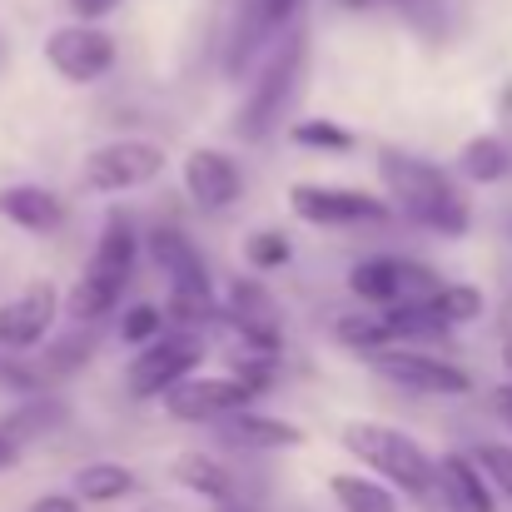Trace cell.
I'll return each mask as SVG.
<instances>
[{"label":"cell","mask_w":512,"mask_h":512,"mask_svg":"<svg viewBox=\"0 0 512 512\" xmlns=\"http://www.w3.org/2000/svg\"><path fill=\"white\" fill-rule=\"evenodd\" d=\"M378 179L388 189L393 214L413 219L418 229L443 234V239H463L473 229V204L443 165L388 145V150H378Z\"/></svg>","instance_id":"obj_1"},{"label":"cell","mask_w":512,"mask_h":512,"mask_svg":"<svg viewBox=\"0 0 512 512\" xmlns=\"http://www.w3.org/2000/svg\"><path fill=\"white\" fill-rule=\"evenodd\" d=\"M343 448L368 463L383 483L403 488L408 498H438V458H428V448L388 423H348L343 428Z\"/></svg>","instance_id":"obj_2"},{"label":"cell","mask_w":512,"mask_h":512,"mask_svg":"<svg viewBox=\"0 0 512 512\" xmlns=\"http://www.w3.org/2000/svg\"><path fill=\"white\" fill-rule=\"evenodd\" d=\"M135 229L120 219V214H110L105 219V229H100V244H95V254H90V264H85V274L75 279V289H70V299H65V309H70V319H80V324H95V319H105L115 304H120V294H125V284H130V269H135Z\"/></svg>","instance_id":"obj_3"},{"label":"cell","mask_w":512,"mask_h":512,"mask_svg":"<svg viewBox=\"0 0 512 512\" xmlns=\"http://www.w3.org/2000/svg\"><path fill=\"white\" fill-rule=\"evenodd\" d=\"M150 259L160 264L165 284H170V319L179 329H194V324H209L219 309H214V284H209V269L199 259V249L189 244V234L179 229H155L150 234Z\"/></svg>","instance_id":"obj_4"},{"label":"cell","mask_w":512,"mask_h":512,"mask_svg":"<svg viewBox=\"0 0 512 512\" xmlns=\"http://www.w3.org/2000/svg\"><path fill=\"white\" fill-rule=\"evenodd\" d=\"M348 289H353V299H363L373 309H393V304H428L443 289V279L428 264L373 254V259H358L348 269Z\"/></svg>","instance_id":"obj_5"},{"label":"cell","mask_w":512,"mask_h":512,"mask_svg":"<svg viewBox=\"0 0 512 512\" xmlns=\"http://www.w3.org/2000/svg\"><path fill=\"white\" fill-rule=\"evenodd\" d=\"M299 80H304V35L294 30V35L274 50V60L264 65V75H259L254 95L244 100L239 135H244V140H269V135H274V125H279V115L289 110V100H294Z\"/></svg>","instance_id":"obj_6"},{"label":"cell","mask_w":512,"mask_h":512,"mask_svg":"<svg viewBox=\"0 0 512 512\" xmlns=\"http://www.w3.org/2000/svg\"><path fill=\"white\" fill-rule=\"evenodd\" d=\"M204 363V343L194 339L189 329L174 334H155L150 343H140V353L125 368V388L130 398H165L179 378H189Z\"/></svg>","instance_id":"obj_7"},{"label":"cell","mask_w":512,"mask_h":512,"mask_svg":"<svg viewBox=\"0 0 512 512\" xmlns=\"http://www.w3.org/2000/svg\"><path fill=\"white\" fill-rule=\"evenodd\" d=\"M264 373H219V378H179L165 393V413L179 423H214L234 408H249L264 393Z\"/></svg>","instance_id":"obj_8"},{"label":"cell","mask_w":512,"mask_h":512,"mask_svg":"<svg viewBox=\"0 0 512 512\" xmlns=\"http://www.w3.org/2000/svg\"><path fill=\"white\" fill-rule=\"evenodd\" d=\"M368 368L378 378H388V383H398L408 393H428V398H468L473 393V373L468 368H458V363H448L438 353H423V348H403V343L373 353Z\"/></svg>","instance_id":"obj_9"},{"label":"cell","mask_w":512,"mask_h":512,"mask_svg":"<svg viewBox=\"0 0 512 512\" xmlns=\"http://www.w3.org/2000/svg\"><path fill=\"white\" fill-rule=\"evenodd\" d=\"M289 209L304 224L319 229H358V224H388L393 204L363 189H334V184H294L289 189Z\"/></svg>","instance_id":"obj_10"},{"label":"cell","mask_w":512,"mask_h":512,"mask_svg":"<svg viewBox=\"0 0 512 512\" xmlns=\"http://www.w3.org/2000/svg\"><path fill=\"white\" fill-rule=\"evenodd\" d=\"M115 40L100 30V25H60L50 40H45V60L60 80L70 85H95L115 70Z\"/></svg>","instance_id":"obj_11"},{"label":"cell","mask_w":512,"mask_h":512,"mask_svg":"<svg viewBox=\"0 0 512 512\" xmlns=\"http://www.w3.org/2000/svg\"><path fill=\"white\" fill-rule=\"evenodd\" d=\"M160 174H165V150L150 145V140H110V145L85 155V184L100 189V194L140 189Z\"/></svg>","instance_id":"obj_12"},{"label":"cell","mask_w":512,"mask_h":512,"mask_svg":"<svg viewBox=\"0 0 512 512\" xmlns=\"http://www.w3.org/2000/svg\"><path fill=\"white\" fill-rule=\"evenodd\" d=\"M55 309H60V294L50 284H30L20 289L10 304H0V348L5 353H25L50 334L55 324Z\"/></svg>","instance_id":"obj_13"},{"label":"cell","mask_w":512,"mask_h":512,"mask_svg":"<svg viewBox=\"0 0 512 512\" xmlns=\"http://www.w3.org/2000/svg\"><path fill=\"white\" fill-rule=\"evenodd\" d=\"M184 189H189V199H194L204 214H219V209L239 204L244 174H239V165H234L224 150H194V155L184 160Z\"/></svg>","instance_id":"obj_14"},{"label":"cell","mask_w":512,"mask_h":512,"mask_svg":"<svg viewBox=\"0 0 512 512\" xmlns=\"http://www.w3.org/2000/svg\"><path fill=\"white\" fill-rule=\"evenodd\" d=\"M214 433L239 453H284V448L304 443L299 423H284V418H269V413H254V408H234V413L214 418Z\"/></svg>","instance_id":"obj_15"},{"label":"cell","mask_w":512,"mask_h":512,"mask_svg":"<svg viewBox=\"0 0 512 512\" xmlns=\"http://www.w3.org/2000/svg\"><path fill=\"white\" fill-rule=\"evenodd\" d=\"M438 498L448 503V512H498L483 463L468 458V453H443L438 458Z\"/></svg>","instance_id":"obj_16"},{"label":"cell","mask_w":512,"mask_h":512,"mask_svg":"<svg viewBox=\"0 0 512 512\" xmlns=\"http://www.w3.org/2000/svg\"><path fill=\"white\" fill-rule=\"evenodd\" d=\"M229 329L239 334L244 343H254V348H264V353H274L279 348V309H274V299L259 289V284H234L229 289Z\"/></svg>","instance_id":"obj_17"},{"label":"cell","mask_w":512,"mask_h":512,"mask_svg":"<svg viewBox=\"0 0 512 512\" xmlns=\"http://www.w3.org/2000/svg\"><path fill=\"white\" fill-rule=\"evenodd\" d=\"M0 214L10 224H20L25 234H55L65 224V204L45 184H10V189H0Z\"/></svg>","instance_id":"obj_18"},{"label":"cell","mask_w":512,"mask_h":512,"mask_svg":"<svg viewBox=\"0 0 512 512\" xmlns=\"http://www.w3.org/2000/svg\"><path fill=\"white\" fill-rule=\"evenodd\" d=\"M334 339L348 348V353H363V358H373V353H383V348H393L398 343V329L388 324V314L383 309H358V314H343L339 324H334Z\"/></svg>","instance_id":"obj_19"},{"label":"cell","mask_w":512,"mask_h":512,"mask_svg":"<svg viewBox=\"0 0 512 512\" xmlns=\"http://www.w3.org/2000/svg\"><path fill=\"white\" fill-rule=\"evenodd\" d=\"M458 174H463L468 184H498V179H508L512 174L508 140H498V135H473V140L463 145V155H458Z\"/></svg>","instance_id":"obj_20"},{"label":"cell","mask_w":512,"mask_h":512,"mask_svg":"<svg viewBox=\"0 0 512 512\" xmlns=\"http://www.w3.org/2000/svg\"><path fill=\"white\" fill-rule=\"evenodd\" d=\"M329 493L343 512H398V498L378 478H363V473H334Z\"/></svg>","instance_id":"obj_21"},{"label":"cell","mask_w":512,"mask_h":512,"mask_svg":"<svg viewBox=\"0 0 512 512\" xmlns=\"http://www.w3.org/2000/svg\"><path fill=\"white\" fill-rule=\"evenodd\" d=\"M174 483H179V488H189V493H199L204 503H224V498H234L229 473H224L219 463L199 458V453H184V458L174 463Z\"/></svg>","instance_id":"obj_22"},{"label":"cell","mask_w":512,"mask_h":512,"mask_svg":"<svg viewBox=\"0 0 512 512\" xmlns=\"http://www.w3.org/2000/svg\"><path fill=\"white\" fill-rule=\"evenodd\" d=\"M75 488L85 503H120L125 493H135V473L120 463H85L75 473Z\"/></svg>","instance_id":"obj_23"},{"label":"cell","mask_w":512,"mask_h":512,"mask_svg":"<svg viewBox=\"0 0 512 512\" xmlns=\"http://www.w3.org/2000/svg\"><path fill=\"white\" fill-rule=\"evenodd\" d=\"M428 304H433V309H438L453 329H458V324L483 319V304H488V299H483V289H473V284H443Z\"/></svg>","instance_id":"obj_24"},{"label":"cell","mask_w":512,"mask_h":512,"mask_svg":"<svg viewBox=\"0 0 512 512\" xmlns=\"http://www.w3.org/2000/svg\"><path fill=\"white\" fill-rule=\"evenodd\" d=\"M289 140L304 145V150H324V155H348L353 150V135L343 125H334V120H299L289 130Z\"/></svg>","instance_id":"obj_25"},{"label":"cell","mask_w":512,"mask_h":512,"mask_svg":"<svg viewBox=\"0 0 512 512\" xmlns=\"http://www.w3.org/2000/svg\"><path fill=\"white\" fill-rule=\"evenodd\" d=\"M299 5H304V0H254V5H249V35H244L239 45L249 50L259 35H274V30H284V25L299 15Z\"/></svg>","instance_id":"obj_26"},{"label":"cell","mask_w":512,"mask_h":512,"mask_svg":"<svg viewBox=\"0 0 512 512\" xmlns=\"http://www.w3.org/2000/svg\"><path fill=\"white\" fill-rule=\"evenodd\" d=\"M403 10V20L423 35V40H443L448 30V0H393Z\"/></svg>","instance_id":"obj_27"},{"label":"cell","mask_w":512,"mask_h":512,"mask_svg":"<svg viewBox=\"0 0 512 512\" xmlns=\"http://www.w3.org/2000/svg\"><path fill=\"white\" fill-rule=\"evenodd\" d=\"M244 254H249V264H259V269H279V264H289L294 244H289L279 229H259V234L244 244Z\"/></svg>","instance_id":"obj_28"},{"label":"cell","mask_w":512,"mask_h":512,"mask_svg":"<svg viewBox=\"0 0 512 512\" xmlns=\"http://www.w3.org/2000/svg\"><path fill=\"white\" fill-rule=\"evenodd\" d=\"M155 334H165V314L155 304H135L125 314V324H120V339L125 343H150Z\"/></svg>","instance_id":"obj_29"},{"label":"cell","mask_w":512,"mask_h":512,"mask_svg":"<svg viewBox=\"0 0 512 512\" xmlns=\"http://www.w3.org/2000/svg\"><path fill=\"white\" fill-rule=\"evenodd\" d=\"M473 458L483 463L488 483H498V488H503V493L512 498V448H508V443H483Z\"/></svg>","instance_id":"obj_30"},{"label":"cell","mask_w":512,"mask_h":512,"mask_svg":"<svg viewBox=\"0 0 512 512\" xmlns=\"http://www.w3.org/2000/svg\"><path fill=\"white\" fill-rule=\"evenodd\" d=\"M90 358V334L80 339V334H70V339H60L55 348H45V373H70L75 363H85Z\"/></svg>","instance_id":"obj_31"},{"label":"cell","mask_w":512,"mask_h":512,"mask_svg":"<svg viewBox=\"0 0 512 512\" xmlns=\"http://www.w3.org/2000/svg\"><path fill=\"white\" fill-rule=\"evenodd\" d=\"M20 448H25V428L15 418H0V473L20 463Z\"/></svg>","instance_id":"obj_32"},{"label":"cell","mask_w":512,"mask_h":512,"mask_svg":"<svg viewBox=\"0 0 512 512\" xmlns=\"http://www.w3.org/2000/svg\"><path fill=\"white\" fill-rule=\"evenodd\" d=\"M30 512H80V503H75V498H65V493H45V498H35V503H30Z\"/></svg>","instance_id":"obj_33"},{"label":"cell","mask_w":512,"mask_h":512,"mask_svg":"<svg viewBox=\"0 0 512 512\" xmlns=\"http://www.w3.org/2000/svg\"><path fill=\"white\" fill-rule=\"evenodd\" d=\"M75 10H80V20H100V15H110L120 0H70Z\"/></svg>","instance_id":"obj_34"},{"label":"cell","mask_w":512,"mask_h":512,"mask_svg":"<svg viewBox=\"0 0 512 512\" xmlns=\"http://www.w3.org/2000/svg\"><path fill=\"white\" fill-rule=\"evenodd\" d=\"M493 408L503 413V423H508V428H512V383H503V388L493 393Z\"/></svg>","instance_id":"obj_35"},{"label":"cell","mask_w":512,"mask_h":512,"mask_svg":"<svg viewBox=\"0 0 512 512\" xmlns=\"http://www.w3.org/2000/svg\"><path fill=\"white\" fill-rule=\"evenodd\" d=\"M214 508H219V512H254L249 503H234V498H224V503H214Z\"/></svg>","instance_id":"obj_36"},{"label":"cell","mask_w":512,"mask_h":512,"mask_svg":"<svg viewBox=\"0 0 512 512\" xmlns=\"http://www.w3.org/2000/svg\"><path fill=\"white\" fill-rule=\"evenodd\" d=\"M339 5H348V10H363V5H373V0H339Z\"/></svg>","instance_id":"obj_37"},{"label":"cell","mask_w":512,"mask_h":512,"mask_svg":"<svg viewBox=\"0 0 512 512\" xmlns=\"http://www.w3.org/2000/svg\"><path fill=\"white\" fill-rule=\"evenodd\" d=\"M508 368H512V339H508Z\"/></svg>","instance_id":"obj_38"},{"label":"cell","mask_w":512,"mask_h":512,"mask_svg":"<svg viewBox=\"0 0 512 512\" xmlns=\"http://www.w3.org/2000/svg\"><path fill=\"white\" fill-rule=\"evenodd\" d=\"M0 55H5V45H0Z\"/></svg>","instance_id":"obj_39"}]
</instances>
